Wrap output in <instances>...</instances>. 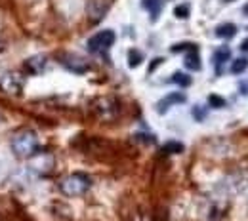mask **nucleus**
Wrapping results in <instances>:
<instances>
[{
    "label": "nucleus",
    "mask_w": 248,
    "mask_h": 221,
    "mask_svg": "<svg viewBox=\"0 0 248 221\" xmlns=\"http://www.w3.org/2000/svg\"><path fill=\"white\" fill-rule=\"evenodd\" d=\"M14 155L19 158H29L38 151V137L31 130H17L10 139Z\"/></svg>",
    "instance_id": "nucleus-1"
},
{
    "label": "nucleus",
    "mask_w": 248,
    "mask_h": 221,
    "mask_svg": "<svg viewBox=\"0 0 248 221\" xmlns=\"http://www.w3.org/2000/svg\"><path fill=\"white\" fill-rule=\"evenodd\" d=\"M92 181L86 174H71L60 181V191L67 196H80L90 189Z\"/></svg>",
    "instance_id": "nucleus-2"
},
{
    "label": "nucleus",
    "mask_w": 248,
    "mask_h": 221,
    "mask_svg": "<svg viewBox=\"0 0 248 221\" xmlns=\"http://www.w3.org/2000/svg\"><path fill=\"white\" fill-rule=\"evenodd\" d=\"M23 86H25V76L17 71H10L0 76V90L6 95H19L23 92Z\"/></svg>",
    "instance_id": "nucleus-3"
},
{
    "label": "nucleus",
    "mask_w": 248,
    "mask_h": 221,
    "mask_svg": "<svg viewBox=\"0 0 248 221\" xmlns=\"http://www.w3.org/2000/svg\"><path fill=\"white\" fill-rule=\"evenodd\" d=\"M113 44H115V32L111 31V29H105V31L95 32L92 38L88 40L86 48H88V52H92V54H103V52H107Z\"/></svg>",
    "instance_id": "nucleus-4"
},
{
    "label": "nucleus",
    "mask_w": 248,
    "mask_h": 221,
    "mask_svg": "<svg viewBox=\"0 0 248 221\" xmlns=\"http://www.w3.org/2000/svg\"><path fill=\"white\" fill-rule=\"evenodd\" d=\"M58 61L71 73H77V74H84L90 71V61L82 56H77V54H60L58 56Z\"/></svg>",
    "instance_id": "nucleus-5"
},
{
    "label": "nucleus",
    "mask_w": 248,
    "mask_h": 221,
    "mask_svg": "<svg viewBox=\"0 0 248 221\" xmlns=\"http://www.w3.org/2000/svg\"><path fill=\"white\" fill-rule=\"evenodd\" d=\"M93 111L101 120H113L119 115V105L113 97H99L93 105Z\"/></svg>",
    "instance_id": "nucleus-6"
},
{
    "label": "nucleus",
    "mask_w": 248,
    "mask_h": 221,
    "mask_svg": "<svg viewBox=\"0 0 248 221\" xmlns=\"http://www.w3.org/2000/svg\"><path fill=\"white\" fill-rule=\"evenodd\" d=\"M107 10H109V2L107 0H88V4H86V14H88L90 21H93V23L101 21L105 17Z\"/></svg>",
    "instance_id": "nucleus-7"
},
{
    "label": "nucleus",
    "mask_w": 248,
    "mask_h": 221,
    "mask_svg": "<svg viewBox=\"0 0 248 221\" xmlns=\"http://www.w3.org/2000/svg\"><path fill=\"white\" fill-rule=\"evenodd\" d=\"M52 168H54V157H52V155L42 153V155L32 157V160H31L32 172H36V174H40V176H46L48 172H52Z\"/></svg>",
    "instance_id": "nucleus-8"
},
{
    "label": "nucleus",
    "mask_w": 248,
    "mask_h": 221,
    "mask_svg": "<svg viewBox=\"0 0 248 221\" xmlns=\"http://www.w3.org/2000/svg\"><path fill=\"white\" fill-rule=\"evenodd\" d=\"M180 103H186V95L184 94H168L164 99H160L158 103H156V111L158 113H166L172 105H180Z\"/></svg>",
    "instance_id": "nucleus-9"
},
{
    "label": "nucleus",
    "mask_w": 248,
    "mask_h": 221,
    "mask_svg": "<svg viewBox=\"0 0 248 221\" xmlns=\"http://www.w3.org/2000/svg\"><path fill=\"white\" fill-rule=\"evenodd\" d=\"M46 63H48L46 56L38 54V56H32V58H29V59L25 61V69H27L29 73H32V74H40V73H44Z\"/></svg>",
    "instance_id": "nucleus-10"
},
{
    "label": "nucleus",
    "mask_w": 248,
    "mask_h": 221,
    "mask_svg": "<svg viewBox=\"0 0 248 221\" xmlns=\"http://www.w3.org/2000/svg\"><path fill=\"white\" fill-rule=\"evenodd\" d=\"M216 34L219 38H233L235 34H237V27L233 25V23H221V25H217L216 27Z\"/></svg>",
    "instance_id": "nucleus-11"
},
{
    "label": "nucleus",
    "mask_w": 248,
    "mask_h": 221,
    "mask_svg": "<svg viewBox=\"0 0 248 221\" xmlns=\"http://www.w3.org/2000/svg\"><path fill=\"white\" fill-rule=\"evenodd\" d=\"M162 4H164V0H141V6L151 14V17H156L160 14Z\"/></svg>",
    "instance_id": "nucleus-12"
},
{
    "label": "nucleus",
    "mask_w": 248,
    "mask_h": 221,
    "mask_svg": "<svg viewBox=\"0 0 248 221\" xmlns=\"http://www.w3.org/2000/svg\"><path fill=\"white\" fill-rule=\"evenodd\" d=\"M186 67L191 69V71H201V58L195 50H191L186 56Z\"/></svg>",
    "instance_id": "nucleus-13"
},
{
    "label": "nucleus",
    "mask_w": 248,
    "mask_h": 221,
    "mask_svg": "<svg viewBox=\"0 0 248 221\" xmlns=\"http://www.w3.org/2000/svg\"><path fill=\"white\" fill-rule=\"evenodd\" d=\"M172 82H174V84H178V86H182V88H187V86H191V84H193L191 76L186 74V73H174V74H172Z\"/></svg>",
    "instance_id": "nucleus-14"
},
{
    "label": "nucleus",
    "mask_w": 248,
    "mask_h": 221,
    "mask_svg": "<svg viewBox=\"0 0 248 221\" xmlns=\"http://www.w3.org/2000/svg\"><path fill=\"white\" fill-rule=\"evenodd\" d=\"M141 63H143V54L140 50H130L128 52V65L134 69V67H138Z\"/></svg>",
    "instance_id": "nucleus-15"
},
{
    "label": "nucleus",
    "mask_w": 248,
    "mask_h": 221,
    "mask_svg": "<svg viewBox=\"0 0 248 221\" xmlns=\"http://www.w3.org/2000/svg\"><path fill=\"white\" fill-rule=\"evenodd\" d=\"M229 58H231V52L227 48H221L214 54V63H216V67H221L225 61H229Z\"/></svg>",
    "instance_id": "nucleus-16"
},
{
    "label": "nucleus",
    "mask_w": 248,
    "mask_h": 221,
    "mask_svg": "<svg viewBox=\"0 0 248 221\" xmlns=\"http://www.w3.org/2000/svg\"><path fill=\"white\" fill-rule=\"evenodd\" d=\"M247 69H248V59H247V58H239V59H235V61H233L231 73L239 74V73H245Z\"/></svg>",
    "instance_id": "nucleus-17"
},
{
    "label": "nucleus",
    "mask_w": 248,
    "mask_h": 221,
    "mask_svg": "<svg viewBox=\"0 0 248 221\" xmlns=\"http://www.w3.org/2000/svg\"><path fill=\"white\" fill-rule=\"evenodd\" d=\"M166 153H182L184 151V145L180 143V141H168V143H164V147H162Z\"/></svg>",
    "instance_id": "nucleus-18"
},
{
    "label": "nucleus",
    "mask_w": 248,
    "mask_h": 221,
    "mask_svg": "<svg viewBox=\"0 0 248 221\" xmlns=\"http://www.w3.org/2000/svg\"><path fill=\"white\" fill-rule=\"evenodd\" d=\"M208 105L214 107V109H221V107H225V99L216 94H212V95H208Z\"/></svg>",
    "instance_id": "nucleus-19"
},
{
    "label": "nucleus",
    "mask_w": 248,
    "mask_h": 221,
    "mask_svg": "<svg viewBox=\"0 0 248 221\" xmlns=\"http://www.w3.org/2000/svg\"><path fill=\"white\" fill-rule=\"evenodd\" d=\"M174 14H176V17H187L189 15V4H180V6H176L174 8Z\"/></svg>",
    "instance_id": "nucleus-20"
},
{
    "label": "nucleus",
    "mask_w": 248,
    "mask_h": 221,
    "mask_svg": "<svg viewBox=\"0 0 248 221\" xmlns=\"http://www.w3.org/2000/svg\"><path fill=\"white\" fill-rule=\"evenodd\" d=\"M204 117H206V111L202 107H193V118L195 120H204Z\"/></svg>",
    "instance_id": "nucleus-21"
},
{
    "label": "nucleus",
    "mask_w": 248,
    "mask_h": 221,
    "mask_svg": "<svg viewBox=\"0 0 248 221\" xmlns=\"http://www.w3.org/2000/svg\"><path fill=\"white\" fill-rule=\"evenodd\" d=\"M180 50H197L193 44H178V46H172V52H180Z\"/></svg>",
    "instance_id": "nucleus-22"
},
{
    "label": "nucleus",
    "mask_w": 248,
    "mask_h": 221,
    "mask_svg": "<svg viewBox=\"0 0 248 221\" xmlns=\"http://www.w3.org/2000/svg\"><path fill=\"white\" fill-rule=\"evenodd\" d=\"M241 50H243V52H248V38L241 44Z\"/></svg>",
    "instance_id": "nucleus-23"
},
{
    "label": "nucleus",
    "mask_w": 248,
    "mask_h": 221,
    "mask_svg": "<svg viewBox=\"0 0 248 221\" xmlns=\"http://www.w3.org/2000/svg\"><path fill=\"white\" fill-rule=\"evenodd\" d=\"M243 14H245V15H247V17H248V4H247V6H245V8H243Z\"/></svg>",
    "instance_id": "nucleus-24"
},
{
    "label": "nucleus",
    "mask_w": 248,
    "mask_h": 221,
    "mask_svg": "<svg viewBox=\"0 0 248 221\" xmlns=\"http://www.w3.org/2000/svg\"><path fill=\"white\" fill-rule=\"evenodd\" d=\"M225 2H233V0H225Z\"/></svg>",
    "instance_id": "nucleus-25"
}]
</instances>
